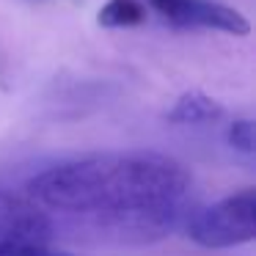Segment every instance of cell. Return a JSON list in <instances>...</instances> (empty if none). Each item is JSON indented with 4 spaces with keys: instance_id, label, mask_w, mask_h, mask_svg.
Wrapping results in <instances>:
<instances>
[{
    "instance_id": "6da1fadb",
    "label": "cell",
    "mask_w": 256,
    "mask_h": 256,
    "mask_svg": "<svg viewBox=\"0 0 256 256\" xmlns=\"http://www.w3.org/2000/svg\"><path fill=\"white\" fill-rule=\"evenodd\" d=\"M193 174L160 152H102L66 160L25 184L50 220L94 232L108 242H157L188 215Z\"/></svg>"
},
{
    "instance_id": "7a4b0ae2",
    "label": "cell",
    "mask_w": 256,
    "mask_h": 256,
    "mask_svg": "<svg viewBox=\"0 0 256 256\" xmlns=\"http://www.w3.org/2000/svg\"><path fill=\"white\" fill-rule=\"evenodd\" d=\"M184 234L210 250L237 248L256 237V190L242 188L188 215Z\"/></svg>"
},
{
    "instance_id": "3957f363",
    "label": "cell",
    "mask_w": 256,
    "mask_h": 256,
    "mask_svg": "<svg viewBox=\"0 0 256 256\" xmlns=\"http://www.w3.org/2000/svg\"><path fill=\"white\" fill-rule=\"evenodd\" d=\"M152 8L176 28H210L232 36H248L250 22L245 14L212 0H149Z\"/></svg>"
},
{
    "instance_id": "277c9868",
    "label": "cell",
    "mask_w": 256,
    "mask_h": 256,
    "mask_svg": "<svg viewBox=\"0 0 256 256\" xmlns=\"http://www.w3.org/2000/svg\"><path fill=\"white\" fill-rule=\"evenodd\" d=\"M52 220L20 193L0 190V245L3 242H50Z\"/></svg>"
},
{
    "instance_id": "5b68a950",
    "label": "cell",
    "mask_w": 256,
    "mask_h": 256,
    "mask_svg": "<svg viewBox=\"0 0 256 256\" xmlns=\"http://www.w3.org/2000/svg\"><path fill=\"white\" fill-rule=\"evenodd\" d=\"M223 116V105L204 91H184L166 113L171 124H210Z\"/></svg>"
},
{
    "instance_id": "8992f818",
    "label": "cell",
    "mask_w": 256,
    "mask_h": 256,
    "mask_svg": "<svg viewBox=\"0 0 256 256\" xmlns=\"http://www.w3.org/2000/svg\"><path fill=\"white\" fill-rule=\"evenodd\" d=\"M102 28H138L146 22V6L140 0H108L96 14Z\"/></svg>"
},
{
    "instance_id": "52a82bcc",
    "label": "cell",
    "mask_w": 256,
    "mask_h": 256,
    "mask_svg": "<svg viewBox=\"0 0 256 256\" xmlns=\"http://www.w3.org/2000/svg\"><path fill=\"white\" fill-rule=\"evenodd\" d=\"M228 146L242 154H254L256 152V124L250 118H240L228 127Z\"/></svg>"
},
{
    "instance_id": "ba28073f",
    "label": "cell",
    "mask_w": 256,
    "mask_h": 256,
    "mask_svg": "<svg viewBox=\"0 0 256 256\" xmlns=\"http://www.w3.org/2000/svg\"><path fill=\"white\" fill-rule=\"evenodd\" d=\"M0 256H78V254L52 248L50 242H3Z\"/></svg>"
}]
</instances>
